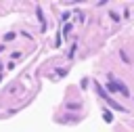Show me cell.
<instances>
[{
  "instance_id": "7a4b0ae2",
  "label": "cell",
  "mask_w": 134,
  "mask_h": 132,
  "mask_svg": "<svg viewBox=\"0 0 134 132\" xmlns=\"http://www.w3.org/2000/svg\"><path fill=\"white\" fill-rule=\"evenodd\" d=\"M36 15H38V19L42 21V25H46V23H44V15H42V8H36Z\"/></svg>"
},
{
  "instance_id": "6da1fadb",
  "label": "cell",
  "mask_w": 134,
  "mask_h": 132,
  "mask_svg": "<svg viewBox=\"0 0 134 132\" xmlns=\"http://www.w3.org/2000/svg\"><path fill=\"white\" fill-rule=\"evenodd\" d=\"M111 82L115 84V88H117V92H119L121 96H126V98L130 96V90H128V86H126L124 82H119V80H117V82H115V80H111Z\"/></svg>"
},
{
  "instance_id": "5b68a950",
  "label": "cell",
  "mask_w": 134,
  "mask_h": 132,
  "mask_svg": "<svg viewBox=\"0 0 134 132\" xmlns=\"http://www.w3.org/2000/svg\"><path fill=\"white\" fill-rule=\"evenodd\" d=\"M69 31H71V25H69V23H67V25H63V34H65V36H67V34H69Z\"/></svg>"
},
{
  "instance_id": "3957f363",
  "label": "cell",
  "mask_w": 134,
  "mask_h": 132,
  "mask_svg": "<svg viewBox=\"0 0 134 132\" xmlns=\"http://www.w3.org/2000/svg\"><path fill=\"white\" fill-rule=\"evenodd\" d=\"M103 117H105V122H111V119H113V115H111V113H109L107 109H105V113H103Z\"/></svg>"
},
{
  "instance_id": "8992f818",
  "label": "cell",
  "mask_w": 134,
  "mask_h": 132,
  "mask_svg": "<svg viewBox=\"0 0 134 132\" xmlns=\"http://www.w3.org/2000/svg\"><path fill=\"white\" fill-rule=\"evenodd\" d=\"M69 15H71V13L67 10V13H63V15H61V19H63V21H67V19H69Z\"/></svg>"
},
{
  "instance_id": "277c9868",
  "label": "cell",
  "mask_w": 134,
  "mask_h": 132,
  "mask_svg": "<svg viewBox=\"0 0 134 132\" xmlns=\"http://www.w3.org/2000/svg\"><path fill=\"white\" fill-rule=\"evenodd\" d=\"M13 38H15V31H8V34H6V36H4V40H6V42H10V40H13Z\"/></svg>"
}]
</instances>
